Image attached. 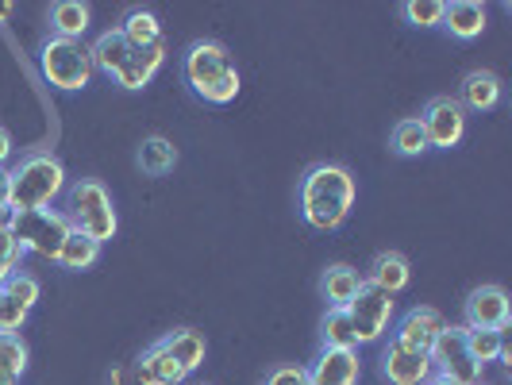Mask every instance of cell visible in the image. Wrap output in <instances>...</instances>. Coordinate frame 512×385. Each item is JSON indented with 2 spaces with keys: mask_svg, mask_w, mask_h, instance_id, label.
<instances>
[{
  "mask_svg": "<svg viewBox=\"0 0 512 385\" xmlns=\"http://www.w3.org/2000/svg\"><path fill=\"white\" fill-rule=\"evenodd\" d=\"M120 35L128 39L131 47H158L162 43V20L154 16L151 8H131L120 24Z\"/></svg>",
  "mask_w": 512,
  "mask_h": 385,
  "instance_id": "obj_24",
  "label": "cell"
},
{
  "mask_svg": "<svg viewBox=\"0 0 512 385\" xmlns=\"http://www.w3.org/2000/svg\"><path fill=\"white\" fill-rule=\"evenodd\" d=\"M266 385H308V374H305V366H278V370L266 378Z\"/></svg>",
  "mask_w": 512,
  "mask_h": 385,
  "instance_id": "obj_34",
  "label": "cell"
},
{
  "mask_svg": "<svg viewBox=\"0 0 512 385\" xmlns=\"http://www.w3.org/2000/svg\"><path fill=\"white\" fill-rule=\"evenodd\" d=\"M347 320H351V332L359 339V347L362 343H382L389 324H393V297L366 282L359 289V297L347 305Z\"/></svg>",
  "mask_w": 512,
  "mask_h": 385,
  "instance_id": "obj_8",
  "label": "cell"
},
{
  "mask_svg": "<svg viewBox=\"0 0 512 385\" xmlns=\"http://www.w3.org/2000/svg\"><path fill=\"white\" fill-rule=\"evenodd\" d=\"M443 328H447V320L439 316L436 308L416 305L397 320V328H393V343H401V347H409V351H424V355H428Z\"/></svg>",
  "mask_w": 512,
  "mask_h": 385,
  "instance_id": "obj_12",
  "label": "cell"
},
{
  "mask_svg": "<svg viewBox=\"0 0 512 385\" xmlns=\"http://www.w3.org/2000/svg\"><path fill=\"white\" fill-rule=\"evenodd\" d=\"M428 359L436 366V378H447V382L455 385H478L482 382V366L470 359V351H466V328H443L439 339L432 343V351H428Z\"/></svg>",
  "mask_w": 512,
  "mask_h": 385,
  "instance_id": "obj_7",
  "label": "cell"
},
{
  "mask_svg": "<svg viewBox=\"0 0 512 385\" xmlns=\"http://www.w3.org/2000/svg\"><path fill=\"white\" fill-rule=\"evenodd\" d=\"M27 370V343L16 332H0V374L12 385H20Z\"/></svg>",
  "mask_w": 512,
  "mask_h": 385,
  "instance_id": "obj_27",
  "label": "cell"
},
{
  "mask_svg": "<svg viewBox=\"0 0 512 385\" xmlns=\"http://www.w3.org/2000/svg\"><path fill=\"white\" fill-rule=\"evenodd\" d=\"M162 347L174 355V362H178L185 374H193L201 362H205V335L193 332V328H181V332H170L166 339H162Z\"/></svg>",
  "mask_w": 512,
  "mask_h": 385,
  "instance_id": "obj_23",
  "label": "cell"
},
{
  "mask_svg": "<svg viewBox=\"0 0 512 385\" xmlns=\"http://www.w3.org/2000/svg\"><path fill=\"white\" fill-rule=\"evenodd\" d=\"M366 282L374 285V289H382L389 297H397V293H405L412 282V270H409V258L397 255V251H382V255L370 262V274H366Z\"/></svg>",
  "mask_w": 512,
  "mask_h": 385,
  "instance_id": "obj_17",
  "label": "cell"
},
{
  "mask_svg": "<svg viewBox=\"0 0 512 385\" xmlns=\"http://www.w3.org/2000/svg\"><path fill=\"white\" fill-rule=\"evenodd\" d=\"M62 193H66V170L51 151L24 154L8 170V205H12V212L51 208Z\"/></svg>",
  "mask_w": 512,
  "mask_h": 385,
  "instance_id": "obj_3",
  "label": "cell"
},
{
  "mask_svg": "<svg viewBox=\"0 0 512 385\" xmlns=\"http://www.w3.org/2000/svg\"><path fill=\"white\" fill-rule=\"evenodd\" d=\"M12 12H16V4H8V0H4V4H0V24H8V20H12Z\"/></svg>",
  "mask_w": 512,
  "mask_h": 385,
  "instance_id": "obj_37",
  "label": "cell"
},
{
  "mask_svg": "<svg viewBox=\"0 0 512 385\" xmlns=\"http://www.w3.org/2000/svg\"><path fill=\"white\" fill-rule=\"evenodd\" d=\"M509 343H505V332H482V328H466V351H470V359L478 362L482 370H486L489 362L501 359V351H505Z\"/></svg>",
  "mask_w": 512,
  "mask_h": 385,
  "instance_id": "obj_28",
  "label": "cell"
},
{
  "mask_svg": "<svg viewBox=\"0 0 512 385\" xmlns=\"http://www.w3.org/2000/svg\"><path fill=\"white\" fill-rule=\"evenodd\" d=\"M489 24V8L482 0H451L443 12V27L459 39V43H474Z\"/></svg>",
  "mask_w": 512,
  "mask_h": 385,
  "instance_id": "obj_16",
  "label": "cell"
},
{
  "mask_svg": "<svg viewBox=\"0 0 512 385\" xmlns=\"http://www.w3.org/2000/svg\"><path fill=\"white\" fill-rule=\"evenodd\" d=\"M308 385H359L362 378V359L359 351H332L320 347V355L305 366Z\"/></svg>",
  "mask_w": 512,
  "mask_h": 385,
  "instance_id": "obj_13",
  "label": "cell"
},
{
  "mask_svg": "<svg viewBox=\"0 0 512 385\" xmlns=\"http://www.w3.org/2000/svg\"><path fill=\"white\" fill-rule=\"evenodd\" d=\"M0 385H12V382H8V378H4V374H0Z\"/></svg>",
  "mask_w": 512,
  "mask_h": 385,
  "instance_id": "obj_40",
  "label": "cell"
},
{
  "mask_svg": "<svg viewBox=\"0 0 512 385\" xmlns=\"http://www.w3.org/2000/svg\"><path fill=\"white\" fill-rule=\"evenodd\" d=\"M8 162H12V135L0 128V170H4Z\"/></svg>",
  "mask_w": 512,
  "mask_h": 385,
  "instance_id": "obj_36",
  "label": "cell"
},
{
  "mask_svg": "<svg viewBox=\"0 0 512 385\" xmlns=\"http://www.w3.org/2000/svg\"><path fill=\"white\" fill-rule=\"evenodd\" d=\"M320 343L332 347V351H359V339L351 332L347 308H328V316L320 324Z\"/></svg>",
  "mask_w": 512,
  "mask_h": 385,
  "instance_id": "obj_26",
  "label": "cell"
},
{
  "mask_svg": "<svg viewBox=\"0 0 512 385\" xmlns=\"http://www.w3.org/2000/svg\"><path fill=\"white\" fill-rule=\"evenodd\" d=\"M405 20H409L412 27H443V12H447V4L443 0H409L405 8Z\"/></svg>",
  "mask_w": 512,
  "mask_h": 385,
  "instance_id": "obj_30",
  "label": "cell"
},
{
  "mask_svg": "<svg viewBox=\"0 0 512 385\" xmlns=\"http://www.w3.org/2000/svg\"><path fill=\"white\" fill-rule=\"evenodd\" d=\"M355 197H359L355 174L339 162H316L301 178V216L316 231L343 228L355 208Z\"/></svg>",
  "mask_w": 512,
  "mask_h": 385,
  "instance_id": "obj_1",
  "label": "cell"
},
{
  "mask_svg": "<svg viewBox=\"0 0 512 385\" xmlns=\"http://www.w3.org/2000/svg\"><path fill=\"white\" fill-rule=\"evenodd\" d=\"M366 285L355 266H343V262H335L324 270V278H320V289H324V301L328 308H347L355 297H359V289Z\"/></svg>",
  "mask_w": 512,
  "mask_h": 385,
  "instance_id": "obj_19",
  "label": "cell"
},
{
  "mask_svg": "<svg viewBox=\"0 0 512 385\" xmlns=\"http://www.w3.org/2000/svg\"><path fill=\"white\" fill-rule=\"evenodd\" d=\"M393 151L401 154V158H420L424 151H432L428 147V135L420 128V120H401L393 128Z\"/></svg>",
  "mask_w": 512,
  "mask_h": 385,
  "instance_id": "obj_29",
  "label": "cell"
},
{
  "mask_svg": "<svg viewBox=\"0 0 512 385\" xmlns=\"http://www.w3.org/2000/svg\"><path fill=\"white\" fill-rule=\"evenodd\" d=\"M4 293H8L16 305H24L27 312H31V308L39 305V293H43V289H39V282H35L31 274H20V270H16V274L4 282Z\"/></svg>",
  "mask_w": 512,
  "mask_h": 385,
  "instance_id": "obj_31",
  "label": "cell"
},
{
  "mask_svg": "<svg viewBox=\"0 0 512 385\" xmlns=\"http://www.w3.org/2000/svg\"><path fill=\"white\" fill-rule=\"evenodd\" d=\"M39 70L43 77L51 81L54 89H62V93H81L93 74H97V66H93V54L85 43H74V39H47L43 43V51H39Z\"/></svg>",
  "mask_w": 512,
  "mask_h": 385,
  "instance_id": "obj_5",
  "label": "cell"
},
{
  "mask_svg": "<svg viewBox=\"0 0 512 385\" xmlns=\"http://www.w3.org/2000/svg\"><path fill=\"white\" fill-rule=\"evenodd\" d=\"M20 262H24V247L16 243L12 228H0V266H8V270L16 274V270H20Z\"/></svg>",
  "mask_w": 512,
  "mask_h": 385,
  "instance_id": "obj_33",
  "label": "cell"
},
{
  "mask_svg": "<svg viewBox=\"0 0 512 385\" xmlns=\"http://www.w3.org/2000/svg\"><path fill=\"white\" fill-rule=\"evenodd\" d=\"M16 212L8 205V170H0V228H12Z\"/></svg>",
  "mask_w": 512,
  "mask_h": 385,
  "instance_id": "obj_35",
  "label": "cell"
},
{
  "mask_svg": "<svg viewBox=\"0 0 512 385\" xmlns=\"http://www.w3.org/2000/svg\"><path fill=\"white\" fill-rule=\"evenodd\" d=\"M66 220H70V228L89 235L93 243H108L120 231V216H116V205H112V193L93 178H81L66 189Z\"/></svg>",
  "mask_w": 512,
  "mask_h": 385,
  "instance_id": "obj_4",
  "label": "cell"
},
{
  "mask_svg": "<svg viewBox=\"0 0 512 385\" xmlns=\"http://www.w3.org/2000/svg\"><path fill=\"white\" fill-rule=\"evenodd\" d=\"M382 378L389 385H424L436 378V366L424 351H409L389 339V347L382 351Z\"/></svg>",
  "mask_w": 512,
  "mask_h": 385,
  "instance_id": "obj_11",
  "label": "cell"
},
{
  "mask_svg": "<svg viewBox=\"0 0 512 385\" xmlns=\"http://www.w3.org/2000/svg\"><path fill=\"white\" fill-rule=\"evenodd\" d=\"M97 258H101V243H93V239L81 235V231H70L66 243H62V251H58V266L81 274V270H93Z\"/></svg>",
  "mask_w": 512,
  "mask_h": 385,
  "instance_id": "obj_25",
  "label": "cell"
},
{
  "mask_svg": "<svg viewBox=\"0 0 512 385\" xmlns=\"http://www.w3.org/2000/svg\"><path fill=\"white\" fill-rule=\"evenodd\" d=\"M131 43L120 35V27H112V31H101L97 39H93V47H89V54H93V66L101 70V74L116 77L120 74V66H124V58H128Z\"/></svg>",
  "mask_w": 512,
  "mask_h": 385,
  "instance_id": "obj_21",
  "label": "cell"
},
{
  "mask_svg": "<svg viewBox=\"0 0 512 385\" xmlns=\"http://www.w3.org/2000/svg\"><path fill=\"white\" fill-rule=\"evenodd\" d=\"M8 278H12V270H8V266H0V289H4V282H8Z\"/></svg>",
  "mask_w": 512,
  "mask_h": 385,
  "instance_id": "obj_38",
  "label": "cell"
},
{
  "mask_svg": "<svg viewBox=\"0 0 512 385\" xmlns=\"http://www.w3.org/2000/svg\"><path fill=\"white\" fill-rule=\"evenodd\" d=\"M27 324V308L16 305L4 289H0V332H16L20 335V328Z\"/></svg>",
  "mask_w": 512,
  "mask_h": 385,
  "instance_id": "obj_32",
  "label": "cell"
},
{
  "mask_svg": "<svg viewBox=\"0 0 512 385\" xmlns=\"http://www.w3.org/2000/svg\"><path fill=\"white\" fill-rule=\"evenodd\" d=\"M512 320L509 293L501 285H478L466 297V324L462 328H482V332H505Z\"/></svg>",
  "mask_w": 512,
  "mask_h": 385,
  "instance_id": "obj_10",
  "label": "cell"
},
{
  "mask_svg": "<svg viewBox=\"0 0 512 385\" xmlns=\"http://www.w3.org/2000/svg\"><path fill=\"white\" fill-rule=\"evenodd\" d=\"M424 385H455V382H447V378H432V382H424Z\"/></svg>",
  "mask_w": 512,
  "mask_h": 385,
  "instance_id": "obj_39",
  "label": "cell"
},
{
  "mask_svg": "<svg viewBox=\"0 0 512 385\" xmlns=\"http://www.w3.org/2000/svg\"><path fill=\"white\" fill-rule=\"evenodd\" d=\"M455 101L466 112H489V108H497V101H501V81H497V74H489V70H470V74L462 77V93Z\"/></svg>",
  "mask_w": 512,
  "mask_h": 385,
  "instance_id": "obj_18",
  "label": "cell"
},
{
  "mask_svg": "<svg viewBox=\"0 0 512 385\" xmlns=\"http://www.w3.org/2000/svg\"><path fill=\"white\" fill-rule=\"evenodd\" d=\"M162 62H166V43H158V47H131L128 58H124V66H120V74L112 77L120 89H147L154 81V74L162 70Z\"/></svg>",
  "mask_w": 512,
  "mask_h": 385,
  "instance_id": "obj_14",
  "label": "cell"
},
{
  "mask_svg": "<svg viewBox=\"0 0 512 385\" xmlns=\"http://www.w3.org/2000/svg\"><path fill=\"white\" fill-rule=\"evenodd\" d=\"M135 162H139L143 174L166 178V174L178 166V147H174L170 139H162V135H151V139H143V147H139V154H135Z\"/></svg>",
  "mask_w": 512,
  "mask_h": 385,
  "instance_id": "obj_22",
  "label": "cell"
},
{
  "mask_svg": "<svg viewBox=\"0 0 512 385\" xmlns=\"http://www.w3.org/2000/svg\"><path fill=\"white\" fill-rule=\"evenodd\" d=\"M181 77L189 85L193 97H201L205 104H231L239 97V70L231 62V54L224 43H212V39H201L193 43L185 58H181Z\"/></svg>",
  "mask_w": 512,
  "mask_h": 385,
  "instance_id": "obj_2",
  "label": "cell"
},
{
  "mask_svg": "<svg viewBox=\"0 0 512 385\" xmlns=\"http://www.w3.org/2000/svg\"><path fill=\"white\" fill-rule=\"evenodd\" d=\"M185 370H181L178 362H174V355L162 347V339L158 343H151L143 355H139V362H135V382L139 385H185Z\"/></svg>",
  "mask_w": 512,
  "mask_h": 385,
  "instance_id": "obj_15",
  "label": "cell"
},
{
  "mask_svg": "<svg viewBox=\"0 0 512 385\" xmlns=\"http://www.w3.org/2000/svg\"><path fill=\"white\" fill-rule=\"evenodd\" d=\"M416 120L428 135V147L436 151H455L466 139V108L455 97H432Z\"/></svg>",
  "mask_w": 512,
  "mask_h": 385,
  "instance_id": "obj_9",
  "label": "cell"
},
{
  "mask_svg": "<svg viewBox=\"0 0 512 385\" xmlns=\"http://www.w3.org/2000/svg\"><path fill=\"white\" fill-rule=\"evenodd\" d=\"M478 385H482V382H478Z\"/></svg>",
  "mask_w": 512,
  "mask_h": 385,
  "instance_id": "obj_41",
  "label": "cell"
},
{
  "mask_svg": "<svg viewBox=\"0 0 512 385\" xmlns=\"http://www.w3.org/2000/svg\"><path fill=\"white\" fill-rule=\"evenodd\" d=\"M89 20H93V12L81 0H58L51 8L54 39H74V43H81V35L89 31Z\"/></svg>",
  "mask_w": 512,
  "mask_h": 385,
  "instance_id": "obj_20",
  "label": "cell"
},
{
  "mask_svg": "<svg viewBox=\"0 0 512 385\" xmlns=\"http://www.w3.org/2000/svg\"><path fill=\"white\" fill-rule=\"evenodd\" d=\"M70 231L74 228H70L66 212H58V208L16 212V220H12V235L24 247V255L51 258V262H58V251H62V243H66Z\"/></svg>",
  "mask_w": 512,
  "mask_h": 385,
  "instance_id": "obj_6",
  "label": "cell"
}]
</instances>
